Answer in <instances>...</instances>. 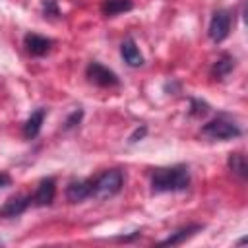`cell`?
Segmentation results:
<instances>
[{
	"label": "cell",
	"instance_id": "9a60e30c",
	"mask_svg": "<svg viewBox=\"0 0 248 248\" xmlns=\"http://www.w3.org/2000/svg\"><path fill=\"white\" fill-rule=\"evenodd\" d=\"M227 165H229V169H231L236 176H240L242 180H246V176H248V165H246V157H244L240 151L231 153L229 159H227Z\"/></svg>",
	"mask_w": 248,
	"mask_h": 248
},
{
	"label": "cell",
	"instance_id": "8fae6325",
	"mask_svg": "<svg viewBox=\"0 0 248 248\" xmlns=\"http://www.w3.org/2000/svg\"><path fill=\"white\" fill-rule=\"evenodd\" d=\"M120 54L124 58V62L130 66V68H140L143 64V56L140 52V48L136 46L134 39H126L122 45H120Z\"/></svg>",
	"mask_w": 248,
	"mask_h": 248
},
{
	"label": "cell",
	"instance_id": "2e32d148",
	"mask_svg": "<svg viewBox=\"0 0 248 248\" xmlns=\"http://www.w3.org/2000/svg\"><path fill=\"white\" fill-rule=\"evenodd\" d=\"M207 112V105L200 99H192L190 101V114L192 116H203Z\"/></svg>",
	"mask_w": 248,
	"mask_h": 248
},
{
	"label": "cell",
	"instance_id": "d6986e66",
	"mask_svg": "<svg viewBox=\"0 0 248 248\" xmlns=\"http://www.w3.org/2000/svg\"><path fill=\"white\" fill-rule=\"evenodd\" d=\"M145 132H147V128H145V126H141V128H136V132L130 136V143H136V141H140V140L145 136Z\"/></svg>",
	"mask_w": 248,
	"mask_h": 248
},
{
	"label": "cell",
	"instance_id": "ac0fdd59",
	"mask_svg": "<svg viewBox=\"0 0 248 248\" xmlns=\"http://www.w3.org/2000/svg\"><path fill=\"white\" fill-rule=\"evenodd\" d=\"M81 116H83V110H81V108L74 110V112H72V114L66 118V122H64V128H66V130H70V128L78 126V124H79V120H81Z\"/></svg>",
	"mask_w": 248,
	"mask_h": 248
},
{
	"label": "cell",
	"instance_id": "5bb4252c",
	"mask_svg": "<svg viewBox=\"0 0 248 248\" xmlns=\"http://www.w3.org/2000/svg\"><path fill=\"white\" fill-rule=\"evenodd\" d=\"M232 68H234V58H232L231 54H221V56L215 60L213 68H211V76H213L215 79H223L225 76H229V74L232 72Z\"/></svg>",
	"mask_w": 248,
	"mask_h": 248
},
{
	"label": "cell",
	"instance_id": "7c38bea8",
	"mask_svg": "<svg viewBox=\"0 0 248 248\" xmlns=\"http://www.w3.org/2000/svg\"><path fill=\"white\" fill-rule=\"evenodd\" d=\"M198 231H202V225H188V227H182V229H178V231L170 232V234H169L165 240H161L159 244H161V246H174V244H182L184 240L192 238Z\"/></svg>",
	"mask_w": 248,
	"mask_h": 248
},
{
	"label": "cell",
	"instance_id": "5b68a950",
	"mask_svg": "<svg viewBox=\"0 0 248 248\" xmlns=\"http://www.w3.org/2000/svg\"><path fill=\"white\" fill-rule=\"evenodd\" d=\"M85 76L91 83H95L99 87H116L120 83L118 76L110 68L103 66L101 62H89L87 70H85Z\"/></svg>",
	"mask_w": 248,
	"mask_h": 248
},
{
	"label": "cell",
	"instance_id": "277c9868",
	"mask_svg": "<svg viewBox=\"0 0 248 248\" xmlns=\"http://www.w3.org/2000/svg\"><path fill=\"white\" fill-rule=\"evenodd\" d=\"M231 23H232V16L231 12L227 10H217L213 12L211 16V21H209V27H207V35L213 43H221L229 37V31H231Z\"/></svg>",
	"mask_w": 248,
	"mask_h": 248
},
{
	"label": "cell",
	"instance_id": "e0dca14e",
	"mask_svg": "<svg viewBox=\"0 0 248 248\" xmlns=\"http://www.w3.org/2000/svg\"><path fill=\"white\" fill-rule=\"evenodd\" d=\"M43 14H45V17H46V16H48V17H56V16H60L56 2H54V0H45V2H43Z\"/></svg>",
	"mask_w": 248,
	"mask_h": 248
},
{
	"label": "cell",
	"instance_id": "3957f363",
	"mask_svg": "<svg viewBox=\"0 0 248 248\" xmlns=\"http://www.w3.org/2000/svg\"><path fill=\"white\" fill-rule=\"evenodd\" d=\"M202 134L209 140H234L242 134V130L238 128V124H234L232 120L225 118V116H217L213 120H209L207 124H203L202 128Z\"/></svg>",
	"mask_w": 248,
	"mask_h": 248
},
{
	"label": "cell",
	"instance_id": "8992f818",
	"mask_svg": "<svg viewBox=\"0 0 248 248\" xmlns=\"http://www.w3.org/2000/svg\"><path fill=\"white\" fill-rule=\"evenodd\" d=\"M54 196H56V180L52 176H48V178H43L39 182L31 200H33V205L45 207V205H50L54 202Z\"/></svg>",
	"mask_w": 248,
	"mask_h": 248
},
{
	"label": "cell",
	"instance_id": "7a4b0ae2",
	"mask_svg": "<svg viewBox=\"0 0 248 248\" xmlns=\"http://www.w3.org/2000/svg\"><path fill=\"white\" fill-rule=\"evenodd\" d=\"M122 184H124L122 170H118V169L105 170L95 180H91V198H95V200L112 198L122 190Z\"/></svg>",
	"mask_w": 248,
	"mask_h": 248
},
{
	"label": "cell",
	"instance_id": "52a82bcc",
	"mask_svg": "<svg viewBox=\"0 0 248 248\" xmlns=\"http://www.w3.org/2000/svg\"><path fill=\"white\" fill-rule=\"evenodd\" d=\"M29 205H33L31 196H16V198H10V200L0 207V217H4V219L17 217V215H21Z\"/></svg>",
	"mask_w": 248,
	"mask_h": 248
},
{
	"label": "cell",
	"instance_id": "ffe728a7",
	"mask_svg": "<svg viewBox=\"0 0 248 248\" xmlns=\"http://www.w3.org/2000/svg\"><path fill=\"white\" fill-rule=\"evenodd\" d=\"M10 182H12V178L6 172H0V190L6 188V186H10Z\"/></svg>",
	"mask_w": 248,
	"mask_h": 248
},
{
	"label": "cell",
	"instance_id": "30bf717a",
	"mask_svg": "<svg viewBox=\"0 0 248 248\" xmlns=\"http://www.w3.org/2000/svg\"><path fill=\"white\" fill-rule=\"evenodd\" d=\"M45 116H46V108H37V110L31 112V116L23 124V136H25V140H33V138L39 136L41 126L45 122Z\"/></svg>",
	"mask_w": 248,
	"mask_h": 248
},
{
	"label": "cell",
	"instance_id": "4fadbf2b",
	"mask_svg": "<svg viewBox=\"0 0 248 248\" xmlns=\"http://www.w3.org/2000/svg\"><path fill=\"white\" fill-rule=\"evenodd\" d=\"M132 8H134L132 0H103V4H101V12L107 17H114L118 14L130 12Z\"/></svg>",
	"mask_w": 248,
	"mask_h": 248
},
{
	"label": "cell",
	"instance_id": "6da1fadb",
	"mask_svg": "<svg viewBox=\"0 0 248 248\" xmlns=\"http://www.w3.org/2000/svg\"><path fill=\"white\" fill-rule=\"evenodd\" d=\"M190 186V170L186 165L159 167L151 172V190L153 194L163 192H182Z\"/></svg>",
	"mask_w": 248,
	"mask_h": 248
},
{
	"label": "cell",
	"instance_id": "ba28073f",
	"mask_svg": "<svg viewBox=\"0 0 248 248\" xmlns=\"http://www.w3.org/2000/svg\"><path fill=\"white\" fill-rule=\"evenodd\" d=\"M23 46L31 56H43L50 50L52 41L43 37V35H37V33H27L23 37Z\"/></svg>",
	"mask_w": 248,
	"mask_h": 248
},
{
	"label": "cell",
	"instance_id": "9c48e42d",
	"mask_svg": "<svg viewBox=\"0 0 248 248\" xmlns=\"http://www.w3.org/2000/svg\"><path fill=\"white\" fill-rule=\"evenodd\" d=\"M66 198L70 203H79L91 198V180H74L66 188Z\"/></svg>",
	"mask_w": 248,
	"mask_h": 248
}]
</instances>
